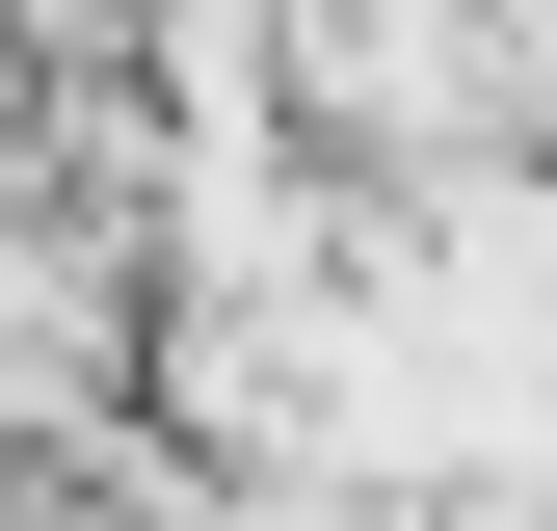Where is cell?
Wrapping results in <instances>:
<instances>
[{"mask_svg": "<svg viewBox=\"0 0 557 531\" xmlns=\"http://www.w3.org/2000/svg\"><path fill=\"white\" fill-rule=\"evenodd\" d=\"M425 531H557V452H505V479H451Z\"/></svg>", "mask_w": 557, "mask_h": 531, "instance_id": "obj_1", "label": "cell"}]
</instances>
